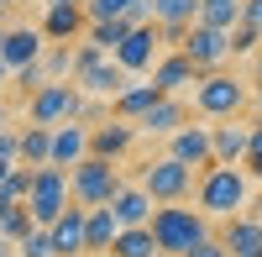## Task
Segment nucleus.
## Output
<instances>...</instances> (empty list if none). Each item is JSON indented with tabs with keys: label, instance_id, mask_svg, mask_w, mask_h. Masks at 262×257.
I'll return each mask as SVG.
<instances>
[{
	"label": "nucleus",
	"instance_id": "obj_34",
	"mask_svg": "<svg viewBox=\"0 0 262 257\" xmlns=\"http://www.w3.org/2000/svg\"><path fill=\"white\" fill-rule=\"evenodd\" d=\"M11 84L21 90V100H27L37 84H48V79H42V69H37V63H27V69H11Z\"/></svg>",
	"mask_w": 262,
	"mask_h": 257
},
{
	"label": "nucleus",
	"instance_id": "obj_5",
	"mask_svg": "<svg viewBox=\"0 0 262 257\" xmlns=\"http://www.w3.org/2000/svg\"><path fill=\"white\" fill-rule=\"evenodd\" d=\"M121 184H126V179H121V163H105V158H79V163L69 168V200L84 205V210L111 205Z\"/></svg>",
	"mask_w": 262,
	"mask_h": 257
},
{
	"label": "nucleus",
	"instance_id": "obj_9",
	"mask_svg": "<svg viewBox=\"0 0 262 257\" xmlns=\"http://www.w3.org/2000/svg\"><path fill=\"white\" fill-rule=\"evenodd\" d=\"M158 53H163V42H158V27H152V21H137V27H131L126 37H121V48L111 53L121 69L131 74V79H142L152 63H158Z\"/></svg>",
	"mask_w": 262,
	"mask_h": 257
},
{
	"label": "nucleus",
	"instance_id": "obj_36",
	"mask_svg": "<svg viewBox=\"0 0 262 257\" xmlns=\"http://www.w3.org/2000/svg\"><path fill=\"white\" fill-rule=\"evenodd\" d=\"M242 16H247V21H257V27H262V0H242Z\"/></svg>",
	"mask_w": 262,
	"mask_h": 257
},
{
	"label": "nucleus",
	"instance_id": "obj_4",
	"mask_svg": "<svg viewBox=\"0 0 262 257\" xmlns=\"http://www.w3.org/2000/svg\"><path fill=\"white\" fill-rule=\"evenodd\" d=\"M137 189H142L152 205H184V200L194 195V168H184L179 158L158 153V158H147V163H142Z\"/></svg>",
	"mask_w": 262,
	"mask_h": 257
},
{
	"label": "nucleus",
	"instance_id": "obj_2",
	"mask_svg": "<svg viewBox=\"0 0 262 257\" xmlns=\"http://www.w3.org/2000/svg\"><path fill=\"white\" fill-rule=\"evenodd\" d=\"M147 231H152V247H158V257H184L194 242H205L215 226L184 200V205H152Z\"/></svg>",
	"mask_w": 262,
	"mask_h": 257
},
{
	"label": "nucleus",
	"instance_id": "obj_46",
	"mask_svg": "<svg viewBox=\"0 0 262 257\" xmlns=\"http://www.w3.org/2000/svg\"><path fill=\"white\" fill-rule=\"evenodd\" d=\"M0 6H6V11H16V6H21V0H0Z\"/></svg>",
	"mask_w": 262,
	"mask_h": 257
},
{
	"label": "nucleus",
	"instance_id": "obj_20",
	"mask_svg": "<svg viewBox=\"0 0 262 257\" xmlns=\"http://www.w3.org/2000/svg\"><path fill=\"white\" fill-rule=\"evenodd\" d=\"M158 95H163V90H158V84H152L147 74H142V79H126V90L111 100V116H116V121H131V126H137V121L152 111V100H158Z\"/></svg>",
	"mask_w": 262,
	"mask_h": 257
},
{
	"label": "nucleus",
	"instance_id": "obj_43",
	"mask_svg": "<svg viewBox=\"0 0 262 257\" xmlns=\"http://www.w3.org/2000/svg\"><path fill=\"white\" fill-rule=\"evenodd\" d=\"M11 163H16V158H0V179H6V174H11Z\"/></svg>",
	"mask_w": 262,
	"mask_h": 257
},
{
	"label": "nucleus",
	"instance_id": "obj_14",
	"mask_svg": "<svg viewBox=\"0 0 262 257\" xmlns=\"http://www.w3.org/2000/svg\"><path fill=\"white\" fill-rule=\"evenodd\" d=\"M147 79L158 84L163 95H189V90H194V79H200V69H194V63H189L179 48H163L158 63L147 69Z\"/></svg>",
	"mask_w": 262,
	"mask_h": 257
},
{
	"label": "nucleus",
	"instance_id": "obj_19",
	"mask_svg": "<svg viewBox=\"0 0 262 257\" xmlns=\"http://www.w3.org/2000/svg\"><path fill=\"white\" fill-rule=\"evenodd\" d=\"M48 231V242H53V257H84V205L69 200V210L53 221V226H42Z\"/></svg>",
	"mask_w": 262,
	"mask_h": 257
},
{
	"label": "nucleus",
	"instance_id": "obj_15",
	"mask_svg": "<svg viewBox=\"0 0 262 257\" xmlns=\"http://www.w3.org/2000/svg\"><path fill=\"white\" fill-rule=\"evenodd\" d=\"M215 242L226 247V257H262V221H252L247 210L215 226Z\"/></svg>",
	"mask_w": 262,
	"mask_h": 257
},
{
	"label": "nucleus",
	"instance_id": "obj_40",
	"mask_svg": "<svg viewBox=\"0 0 262 257\" xmlns=\"http://www.w3.org/2000/svg\"><path fill=\"white\" fill-rule=\"evenodd\" d=\"M11 126V111H6V95H0V132H6Z\"/></svg>",
	"mask_w": 262,
	"mask_h": 257
},
{
	"label": "nucleus",
	"instance_id": "obj_29",
	"mask_svg": "<svg viewBox=\"0 0 262 257\" xmlns=\"http://www.w3.org/2000/svg\"><path fill=\"white\" fill-rule=\"evenodd\" d=\"M257 48H262V27L242 16V21H236V27L226 32V53H231V58H252Z\"/></svg>",
	"mask_w": 262,
	"mask_h": 257
},
{
	"label": "nucleus",
	"instance_id": "obj_24",
	"mask_svg": "<svg viewBox=\"0 0 262 257\" xmlns=\"http://www.w3.org/2000/svg\"><path fill=\"white\" fill-rule=\"evenodd\" d=\"M48 142H53V126H21L16 132V163L42 168L48 163Z\"/></svg>",
	"mask_w": 262,
	"mask_h": 257
},
{
	"label": "nucleus",
	"instance_id": "obj_38",
	"mask_svg": "<svg viewBox=\"0 0 262 257\" xmlns=\"http://www.w3.org/2000/svg\"><path fill=\"white\" fill-rule=\"evenodd\" d=\"M252 74H257V84H262V48L252 53Z\"/></svg>",
	"mask_w": 262,
	"mask_h": 257
},
{
	"label": "nucleus",
	"instance_id": "obj_30",
	"mask_svg": "<svg viewBox=\"0 0 262 257\" xmlns=\"http://www.w3.org/2000/svg\"><path fill=\"white\" fill-rule=\"evenodd\" d=\"M32 231V216H27V205H0V237H6L11 247L21 242Z\"/></svg>",
	"mask_w": 262,
	"mask_h": 257
},
{
	"label": "nucleus",
	"instance_id": "obj_6",
	"mask_svg": "<svg viewBox=\"0 0 262 257\" xmlns=\"http://www.w3.org/2000/svg\"><path fill=\"white\" fill-rule=\"evenodd\" d=\"M79 105L84 95L74 90V79H48L21 100V111H27V126H63V121H79Z\"/></svg>",
	"mask_w": 262,
	"mask_h": 257
},
{
	"label": "nucleus",
	"instance_id": "obj_33",
	"mask_svg": "<svg viewBox=\"0 0 262 257\" xmlns=\"http://www.w3.org/2000/svg\"><path fill=\"white\" fill-rule=\"evenodd\" d=\"M16 257H53V242H48V231H42V226H32L27 237L16 242Z\"/></svg>",
	"mask_w": 262,
	"mask_h": 257
},
{
	"label": "nucleus",
	"instance_id": "obj_23",
	"mask_svg": "<svg viewBox=\"0 0 262 257\" xmlns=\"http://www.w3.org/2000/svg\"><path fill=\"white\" fill-rule=\"evenodd\" d=\"M111 216H116V226H147L152 200L142 195L137 184H121V189H116V200H111Z\"/></svg>",
	"mask_w": 262,
	"mask_h": 257
},
{
	"label": "nucleus",
	"instance_id": "obj_41",
	"mask_svg": "<svg viewBox=\"0 0 262 257\" xmlns=\"http://www.w3.org/2000/svg\"><path fill=\"white\" fill-rule=\"evenodd\" d=\"M6 84H11V69H6V63H0V95H6Z\"/></svg>",
	"mask_w": 262,
	"mask_h": 257
},
{
	"label": "nucleus",
	"instance_id": "obj_45",
	"mask_svg": "<svg viewBox=\"0 0 262 257\" xmlns=\"http://www.w3.org/2000/svg\"><path fill=\"white\" fill-rule=\"evenodd\" d=\"M252 100H257V116H262V84H257V95H252Z\"/></svg>",
	"mask_w": 262,
	"mask_h": 257
},
{
	"label": "nucleus",
	"instance_id": "obj_10",
	"mask_svg": "<svg viewBox=\"0 0 262 257\" xmlns=\"http://www.w3.org/2000/svg\"><path fill=\"white\" fill-rule=\"evenodd\" d=\"M179 53L194 63L200 74H210V69H226V32H215V27H200V21H189V32H184V42H179Z\"/></svg>",
	"mask_w": 262,
	"mask_h": 257
},
{
	"label": "nucleus",
	"instance_id": "obj_35",
	"mask_svg": "<svg viewBox=\"0 0 262 257\" xmlns=\"http://www.w3.org/2000/svg\"><path fill=\"white\" fill-rule=\"evenodd\" d=\"M184 257H226V247L215 242V231H210V237H205V242H194V247H189Z\"/></svg>",
	"mask_w": 262,
	"mask_h": 257
},
{
	"label": "nucleus",
	"instance_id": "obj_11",
	"mask_svg": "<svg viewBox=\"0 0 262 257\" xmlns=\"http://www.w3.org/2000/svg\"><path fill=\"white\" fill-rule=\"evenodd\" d=\"M126 79H131V74L121 69V63H116L111 53H100L90 69H79V74H74V90H79V95H90V100H116V95L126 90Z\"/></svg>",
	"mask_w": 262,
	"mask_h": 257
},
{
	"label": "nucleus",
	"instance_id": "obj_32",
	"mask_svg": "<svg viewBox=\"0 0 262 257\" xmlns=\"http://www.w3.org/2000/svg\"><path fill=\"white\" fill-rule=\"evenodd\" d=\"M247 126H252V132H247V158H242V174L262 184V116H252Z\"/></svg>",
	"mask_w": 262,
	"mask_h": 257
},
{
	"label": "nucleus",
	"instance_id": "obj_1",
	"mask_svg": "<svg viewBox=\"0 0 262 257\" xmlns=\"http://www.w3.org/2000/svg\"><path fill=\"white\" fill-rule=\"evenodd\" d=\"M247 200H252V179H247L236 163H210V168L194 174V210H200L210 226L242 216Z\"/></svg>",
	"mask_w": 262,
	"mask_h": 257
},
{
	"label": "nucleus",
	"instance_id": "obj_31",
	"mask_svg": "<svg viewBox=\"0 0 262 257\" xmlns=\"http://www.w3.org/2000/svg\"><path fill=\"white\" fill-rule=\"evenodd\" d=\"M27 189H32V168H27V163H11V174L0 179V200H6V205H21V200H27Z\"/></svg>",
	"mask_w": 262,
	"mask_h": 257
},
{
	"label": "nucleus",
	"instance_id": "obj_22",
	"mask_svg": "<svg viewBox=\"0 0 262 257\" xmlns=\"http://www.w3.org/2000/svg\"><path fill=\"white\" fill-rule=\"evenodd\" d=\"M116 216H111V205H95V210H84V257H105L116 242Z\"/></svg>",
	"mask_w": 262,
	"mask_h": 257
},
{
	"label": "nucleus",
	"instance_id": "obj_13",
	"mask_svg": "<svg viewBox=\"0 0 262 257\" xmlns=\"http://www.w3.org/2000/svg\"><path fill=\"white\" fill-rule=\"evenodd\" d=\"M163 142H168V158H179L184 168H194V174L215 163V158H210V126H200L194 116H189L173 137H163Z\"/></svg>",
	"mask_w": 262,
	"mask_h": 257
},
{
	"label": "nucleus",
	"instance_id": "obj_12",
	"mask_svg": "<svg viewBox=\"0 0 262 257\" xmlns=\"http://www.w3.org/2000/svg\"><path fill=\"white\" fill-rule=\"evenodd\" d=\"M42 48H48V37H42L37 27H27V21H6V27H0V63H6V69L37 63Z\"/></svg>",
	"mask_w": 262,
	"mask_h": 257
},
{
	"label": "nucleus",
	"instance_id": "obj_42",
	"mask_svg": "<svg viewBox=\"0 0 262 257\" xmlns=\"http://www.w3.org/2000/svg\"><path fill=\"white\" fill-rule=\"evenodd\" d=\"M42 6H84V0H42Z\"/></svg>",
	"mask_w": 262,
	"mask_h": 257
},
{
	"label": "nucleus",
	"instance_id": "obj_25",
	"mask_svg": "<svg viewBox=\"0 0 262 257\" xmlns=\"http://www.w3.org/2000/svg\"><path fill=\"white\" fill-rule=\"evenodd\" d=\"M126 32H131V21H126V16H111V21H84V37H79V42H90L95 53H116Z\"/></svg>",
	"mask_w": 262,
	"mask_h": 257
},
{
	"label": "nucleus",
	"instance_id": "obj_28",
	"mask_svg": "<svg viewBox=\"0 0 262 257\" xmlns=\"http://www.w3.org/2000/svg\"><path fill=\"white\" fill-rule=\"evenodd\" d=\"M74 42H48L42 48V58H37V69H42V79H74Z\"/></svg>",
	"mask_w": 262,
	"mask_h": 257
},
{
	"label": "nucleus",
	"instance_id": "obj_3",
	"mask_svg": "<svg viewBox=\"0 0 262 257\" xmlns=\"http://www.w3.org/2000/svg\"><path fill=\"white\" fill-rule=\"evenodd\" d=\"M247 100H252V90H247L236 74L210 69V74L194 79V90H189V111L200 116V121H226V116H242Z\"/></svg>",
	"mask_w": 262,
	"mask_h": 257
},
{
	"label": "nucleus",
	"instance_id": "obj_27",
	"mask_svg": "<svg viewBox=\"0 0 262 257\" xmlns=\"http://www.w3.org/2000/svg\"><path fill=\"white\" fill-rule=\"evenodd\" d=\"M200 16V0H152V27H189Z\"/></svg>",
	"mask_w": 262,
	"mask_h": 257
},
{
	"label": "nucleus",
	"instance_id": "obj_7",
	"mask_svg": "<svg viewBox=\"0 0 262 257\" xmlns=\"http://www.w3.org/2000/svg\"><path fill=\"white\" fill-rule=\"evenodd\" d=\"M27 216H32V226H53L63 210H69V174L63 168H53V163H42V168H32V189H27Z\"/></svg>",
	"mask_w": 262,
	"mask_h": 257
},
{
	"label": "nucleus",
	"instance_id": "obj_17",
	"mask_svg": "<svg viewBox=\"0 0 262 257\" xmlns=\"http://www.w3.org/2000/svg\"><path fill=\"white\" fill-rule=\"evenodd\" d=\"M79 158H90V126H84V121H63V126H53V142H48V163L69 174V168H74Z\"/></svg>",
	"mask_w": 262,
	"mask_h": 257
},
{
	"label": "nucleus",
	"instance_id": "obj_8",
	"mask_svg": "<svg viewBox=\"0 0 262 257\" xmlns=\"http://www.w3.org/2000/svg\"><path fill=\"white\" fill-rule=\"evenodd\" d=\"M137 142L142 132L131 121H116V116H105L90 126V158H105V163H126L131 153H137Z\"/></svg>",
	"mask_w": 262,
	"mask_h": 257
},
{
	"label": "nucleus",
	"instance_id": "obj_37",
	"mask_svg": "<svg viewBox=\"0 0 262 257\" xmlns=\"http://www.w3.org/2000/svg\"><path fill=\"white\" fill-rule=\"evenodd\" d=\"M247 216H252V221H262V200H247Z\"/></svg>",
	"mask_w": 262,
	"mask_h": 257
},
{
	"label": "nucleus",
	"instance_id": "obj_21",
	"mask_svg": "<svg viewBox=\"0 0 262 257\" xmlns=\"http://www.w3.org/2000/svg\"><path fill=\"white\" fill-rule=\"evenodd\" d=\"M37 32L48 42H79L84 37V6H42Z\"/></svg>",
	"mask_w": 262,
	"mask_h": 257
},
{
	"label": "nucleus",
	"instance_id": "obj_39",
	"mask_svg": "<svg viewBox=\"0 0 262 257\" xmlns=\"http://www.w3.org/2000/svg\"><path fill=\"white\" fill-rule=\"evenodd\" d=\"M200 6H231V11H242V0H200Z\"/></svg>",
	"mask_w": 262,
	"mask_h": 257
},
{
	"label": "nucleus",
	"instance_id": "obj_47",
	"mask_svg": "<svg viewBox=\"0 0 262 257\" xmlns=\"http://www.w3.org/2000/svg\"><path fill=\"white\" fill-rule=\"evenodd\" d=\"M6 21H11V11H6V6H0V27H6Z\"/></svg>",
	"mask_w": 262,
	"mask_h": 257
},
{
	"label": "nucleus",
	"instance_id": "obj_16",
	"mask_svg": "<svg viewBox=\"0 0 262 257\" xmlns=\"http://www.w3.org/2000/svg\"><path fill=\"white\" fill-rule=\"evenodd\" d=\"M189 116H194V111H189V100H184V95H158V100H152V111L137 121V132L158 142V137H173Z\"/></svg>",
	"mask_w": 262,
	"mask_h": 257
},
{
	"label": "nucleus",
	"instance_id": "obj_26",
	"mask_svg": "<svg viewBox=\"0 0 262 257\" xmlns=\"http://www.w3.org/2000/svg\"><path fill=\"white\" fill-rule=\"evenodd\" d=\"M105 257H158V247H152V231H147V226H121Z\"/></svg>",
	"mask_w": 262,
	"mask_h": 257
},
{
	"label": "nucleus",
	"instance_id": "obj_44",
	"mask_svg": "<svg viewBox=\"0 0 262 257\" xmlns=\"http://www.w3.org/2000/svg\"><path fill=\"white\" fill-rule=\"evenodd\" d=\"M11 252H16V247H11V242H6V237H0V257H11Z\"/></svg>",
	"mask_w": 262,
	"mask_h": 257
},
{
	"label": "nucleus",
	"instance_id": "obj_18",
	"mask_svg": "<svg viewBox=\"0 0 262 257\" xmlns=\"http://www.w3.org/2000/svg\"><path fill=\"white\" fill-rule=\"evenodd\" d=\"M247 132H252V126H247L242 116L215 121V126H210V158H215V163H236V168H242V158H247Z\"/></svg>",
	"mask_w": 262,
	"mask_h": 257
}]
</instances>
